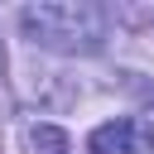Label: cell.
<instances>
[{
	"mask_svg": "<svg viewBox=\"0 0 154 154\" xmlns=\"http://www.w3.org/2000/svg\"><path fill=\"white\" fill-rule=\"evenodd\" d=\"M34 144H43V149H63L67 140H63V130H53V125H38V130H34Z\"/></svg>",
	"mask_w": 154,
	"mask_h": 154,
	"instance_id": "cell-3",
	"label": "cell"
},
{
	"mask_svg": "<svg viewBox=\"0 0 154 154\" xmlns=\"http://www.w3.org/2000/svg\"><path fill=\"white\" fill-rule=\"evenodd\" d=\"M19 24L38 48L53 53H96L111 29L106 10L91 0H38L19 10Z\"/></svg>",
	"mask_w": 154,
	"mask_h": 154,
	"instance_id": "cell-1",
	"label": "cell"
},
{
	"mask_svg": "<svg viewBox=\"0 0 154 154\" xmlns=\"http://www.w3.org/2000/svg\"><path fill=\"white\" fill-rule=\"evenodd\" d=\"M87 144H91V154H154V125L140 116H125V120L96 125Z\"/></svg>",
	"mask_w": 154,
	"mask_h": 154,
	"instance_id": "cell-2",
	"label": "cell"
}]
</instances>
